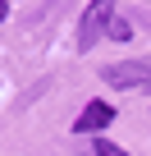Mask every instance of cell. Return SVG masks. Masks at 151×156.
I'll use <instances>...</instances> for the list:
<instances>
[{
  "instance_id": "cell-2",
  "label": "cell",
  "mask_w": 151,
  "mask_h": 156,
  "mask_svg": "<svg viewBox=\"0 0 151 156\" xmlns=\"http://www.w3.org/2000/svg\"><path fill=\"white\" fill-rule=\"evenodd\" d=\"M101 78H105L110 87H142V83H151V55H146V60H119V64H105Z\"/></svg>"
},
{
  "instance_id": "cell-4",
  "label": "cell",
  "mask_w": 151,
  "mask_h": 156,
  "mask_svg": "<svg viewBox=\"0 0 151 156\" xmlns=\"http://www.w3.org/2000/svg\"><path fill=\"white\" fill-rule=\"evenodd\" d=\"M105 37H110V41H128V37H133V28H128V19H119V14H115V23L105 28Z\"/></svg>"
},
{
  "instance_id": "cell-5",
  "label": "cell",
  "mask_w": 151,
  "mask_h": 156,
  "mask_svg": "<svg viewBox=\"0 0 151 156\" xmlns=\"http://www.w3.org/2000/svg\"><path fill=\"white\" fill-rule=\"evenodd\" d=\"M92 156H128V151H124V147H115V142H96V147H92Z\"/></svg>"
},
{
  "instance_id": "cell-1",
  "label": "cell",
  "mask_w": 151,
  "mask_h": 156,
  "mask_svg": "<svg viewBox=\"0 0 151 156\" xmlns=\"http://www.w3.org/2000/svg\"><path fill=\"white\" fill-rule=\"evenodd\" d=\"M115 23V0H92V5L83 9V23H78V51L96 46V37Z\"/></svg>"
},
{
  "instance_id": "cell-3",
  "label": "cell",
  "mask_w": 151,
  "mask_h": 156,
  "mask_svg": "<svg viewBox=\"0 0 151 156\" xmlns=\"http://www.w3.org/2000/svg\"><path fill=\"white\" fill-rule=\"evenodd\" d=\"M110 119H115V106H110V101H87L83 115L73 119V133H101Z\"/></svg>"
},
{
  "instance_id": "cell-6",
  "label": "cell",
  "mask_w": 151,
  "mask_h": 156,
  "mask_svg": "<svg viewBox=\"0 0 151 156\" xmlns=\"http://www.w3.org/2000/svg\"><path fill=\"white\" fill-rule=\"evenodd\" d=\"M5 14H9V5H5V0H0V23H5Z\"/></svg>"
}]
</instances>
